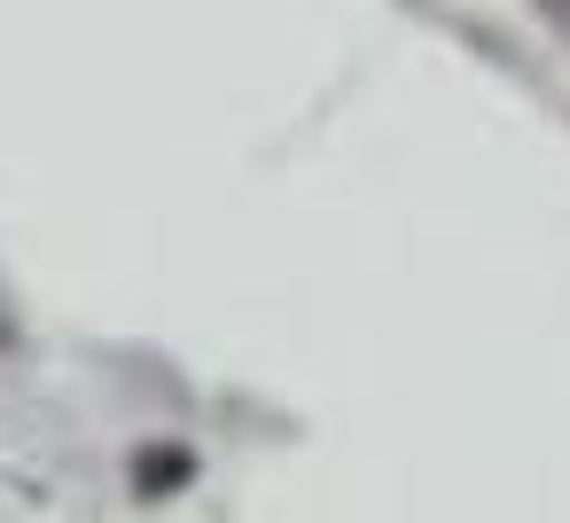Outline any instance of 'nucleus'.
I'll return each instance as SVG.
<instances>
[{
  "instance_id": "nucleus-1",
  "label": "nucleus",
  "mask_w": 570,
  "mask_h": 523,
  "mask_svg": "<svg viewBox=\"0 0 570 523\" xmlns=\"http://www.w3.org/2000/svg\"><path fill=\"white\" fill-rule=\"evenodd\" d=\"M180 484H196V453L180 437H157L134 453V500H173Z\"/></svg>"
},
{
  "instance_id": "nucleus-2",
  "label": "nucleus",
  "mask_w": 570,
  "mask_h": 523,
  "mask_svg": "<svg viewBox=\"0 0 570 523\" xmlns=\"http://www.w3.org/2000/svg\"><path fill=\"white\" fill-rule=\"evenodd\" d=\"M539 9H547V17H554V24L570 32V0H539Z\"/></svg>"
}]
</instances>
